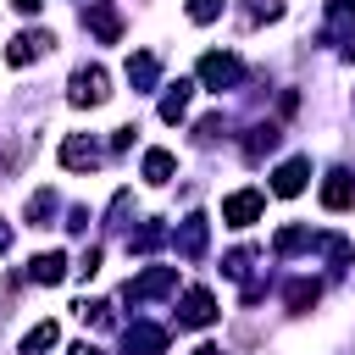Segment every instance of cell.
I'll use <instances>...</instances> for the list:
<instances>
[{
    "instance_id": "1",
    "label": "cell",
    "mask_w": 355,
    "mask_h": 355,
    "mask_svg": "<svg viewBox=\"0 0 355 355\" xmlns=\"http://www.w3.org/2000/svg\"><path fill=\"white\" fill-rule=\"evenodd\" d=\"M172 288H178V266H144L139 277H128L122 300H128V305H144V300H161V294H172Z\"/></svg>"
},
{
    "instance_id": "2",
    "label": "cell",
    "mask_w": 355,
    "mask_h": 355,
    "mask_svg": "<svg viewBox=\"0 0 355 355\" xmlns=\"http://www.w3.org/2000/svg\"><path fill=\"white\" fill-rule=\"evenodd\" d=\"M239 78H244V61H239V55H227V50H205V55H200V83H205V89L222 94V89H233Z\"/></svg>"
},
{
    "instance_id": "3",
    "label": "cell",
    "mask_w": 355,
    "mask_h": 355,
    "mask_svg": "<svg viewBox=\"0 0 355 355\" xmlns=\"http://www.w3.org/2000/svg\"><path fill=\"white\" fill-rule=\"evenodd\" d=\"M83 28H89L100 44H116V39H122V11H116V0H89V6H83Z\"/></svg>"
},
{
    "instance_id": "4",
    "label": "cell",
    "mask_w": 355,
    "mask_h": 355,
    "mask_svg": "<svg viewBox=\"0 0 355 355\" xmlns=\"http://www.w3.org/2000/svg\"><path fill=\"white\" fill-rule=\"evenodd\" d=\"M105 94H111L105 67H78V72H72V89H67V100H72V105H100Z\"/></svg>"
},
{
    "instance_id": "5",
    "label": "cell",
    "mask_w": 355,
    "mask_h": 355,
    "mask_svg": "<svg viewBox=\"0 0 355 355\" xmlns=\"http://www.w3.org/2000/svg\"><path fill=\"white\" fill-rule=\"evenodd\" d=\"M205 239H211V222H205L200 211H189V216L178 222V233H172V244H178L183 261H200V255H205Z\"/></svg>"
},
{
    "instance_id": "6",
    "label": "cell",
    "mask_w": 355,
    "mask_h": 355,
    "mask_svg": "<svg viewBox=\"0 0 355 355\" xmlns=\"http://www.w3.org/2000/svg\"><path fill=\"white\" fill-rule=\"evenodd\" d=\"M55 50V39L44 33V28H28V33H17L11 44H6V61L11 67H28V61H39V55H50Z\"/></svg>"
},
{
    "instance_id": "7",
    "label": "cell",
    "mask_w": 355,
    "mask_h": 355,
    "mask_svg": "<svg viewBox=\"0 0 355 355\" xmlns=\"http://www.w3.org/2000/svg\"><path fill=\"white\" fill-rule=\"evenodd\" d=\"M211 322H216L211 288H189V294L178 300V327H211Z\"/></svg>"
},
{
    "instance_id": "8",
    "label": "cell",
    "mask_w": 355,
    "mask_h": 355,
    "mask_svg": "<svg viewBox=\"0 0 355 355\" xmlns=\"http://www.w3.org/2000/svg\"><path fill=\"white\" fill-rule=\"evenodd\" d=\"M261 205H266L261 189H239V194L222 200V222H227V227H250V222L261 216Z\"/></svg>"
},
{
    "instance_id": "9",
    "label": "cell",
    "mask_w": 355,
    "mask_h": 355,
    "mask_svg": "<svg viewBox=\"0 0 355 355\" xmlns=\"http://www.w3.org/2000/svg\"><path fill=\"white\" fill-rule=\"evenodd\" d=\"M305 178H311V161H305V155H288V161L272 172V194H277V200H294V194L305 189Z\"/></svg>"
},
{
    "instance_id": "10",
    "label": "cell",
    "mask_w": 355,
    "mask_h": 355,
    "mask_svg": "<svg viewBox=\"0 0 355 355\" xmlns=\"http://www.w3.org/2000/svg\"><path fill=\"white\" fill-rule=\"evenodd\" d=\"M122 349H128V355H161V349H166V327H155V322H133V327L122 333Z\"/></svg>"
},
{
    "instance_id": "11",
    "label": "cell",
    "mask_w": 355,
    "mask_h": 355,
    "mask_svg": "<svg viewBox=\"0 0 355 355\" xmlns=\"http://www.w3.org/2000/svg\"><path fill=\"white\" fill-rule=\"evenodd\" d=\"M61 166H72V172H94V166H100V144H89L83 133H67V139H61Z\"/></svg>"
},
{
    "instance_id": "12",
    "label": "cell",
    "mask_w": 355,
    "mask_h": 355,
    "mask_svg": "<svg viewBox=\"0 0 355 355\" xmlns=\"http://www.w3.org/2000/svg\"><path fill=\"white\" fill-rule=\"evenodd\" d=\"M128 83H133V94H150V89L161 83V61H155L150 50H139V55H128Z\"/></svg>"
},
{
    "instance_id": "13",
    "label": "cell",
    "mask_w": 355,
    "mask_h": 355,
    "mask_svg": "<svg viewBox=\"0 0 355 355\" xmlns=\"http://www.w3.org/2000/svg\"><path fill=\"white\" fill-rule=\"evenodd\" d=\"M322 205L327 211H349L355 205V178L338 166V172H327V183H322Z\"/></svg>"
},
{
    "instance_id": "14",
    "label": "cell",
    "mask_w": 355,
    "mask_h": 355,
    "mask_svg": "<svg viewBox=\"0 0 355 355\" xmlns=\"http://www.w3.org/2000/svg\"><path fill=\"white\" fill-rule=\"evenodd\" d=\"M28 277H33V283H44V288H50V283H61V277H67V255H61V250L33 255V261H28Z\"/></svg>"
},
{
    "instance_id": "15",
    "label": "cell",
    "mask_w": 355,
    "mask_h": 355,
    "mask_svg": "<svg viewBox=\"0 0 355 355\" xmlns=\"http://www.w3.org/2000/svg\"><path fill=\"white\" fill-rule=\"evenodd\" d=\"M189 94H194V83H189V78L166 83V94H161V122H183V111H189Z\"/></svg>"
},
{
    "instance_id": "16",
    "label": "cell",
    "mask_w": 355,
    "mask_h": 355,
    "mask_svg": "<svg viewBox=\"0 0 355 355\" xmlns=\"http://www.w3.org/2000/svg\"><path fill=\"white\" fill-rule=\"evenodd\" d=\"M277 139H283V133H277V122H261V128H250V139H244V155H250V161H261L266 150H277Z\"/></svg>"
},
{
    "instance_id": "17",
    "label": "cell",
    "mask_w": 355,
    "mask_h": 355,
    "mask_svg": "<svg viewBox=\"0 0 355 355\" xmlns=\"http://www.w3.org/2000/svg\"><path fill=\"white\" fill-rule=\"evenodd\" d=\"M55 338H61V327H55V322H39V327L22 333V355H44V349H55Z\"/></svg>"
},
{
    "instance_id": "18",
    "label": "cell",
    "mask_w": 355,
    "mask_h": 355,
    "mask_svg": "<svg viewBox=\"0 0 355 355\" xmlns=\"http://www.w3.org/2000/svg\"><path fill=\"white\" fill-rule=\"evenodd\" d=\"M172 172H178L172 150H144V183H166Z\"/></svg>"
},
{
    "instance_id": "19",
    "label": "cell",
    "mask_w": 355,
    "mask_h": 355,
    "mask_svg": "<svg viewBox=\"0 0 355 355\" xmlns=\"http://www.w3.org/2000/svg\"><path fill=\"white\" fill-rule=\"evenodd\" d=\"M283 300H288V311H311V305L322 300V283H311V277H294Z\"/></svg>"
},
{
    "instance_id": "20",
    "label": "cell",
    "mask_w": 355,
    "mask_h": 355,
    "mask_svg": "<svg viewBox=\"0 0 355 355\" xmlns=\"http://www.w3.org/2000/svg\"><path fill=\"white\" fill-rule=\"evenodd\" d=\"M161 239H166V227H161V222H144V227H139V233L128 239V255H150V250H155Z\"/></svg>"
},
{
    "instance_id": "21",
    "label": "cell",
    "mask_w": 355,
    "mask_h": 355,
    "mask_svg": "<svg viewBox=\"0 0 355 355\" xmlns=\"http://www.w3.org/2000/svg\"><path fill=\"white\" fill-rule=\"evenodd\" d=\"M55 205H61V200H55V194H50V189H39V194H33V200H28V222H33V227H44V222H50V216H55Z\"/></svg>"
},
{
    "instance_id": "22",
    "label": "cell",
    "mask_w": 355,
    "mask_h": 355,
    "mask_svg": "<svg viewBox=\"0 0 355 355\" xmlns=\"http://www.w3.org/2000/svg\"><path fill=\"white\" fill-rule=\"evenodd\" d=\"M311 239H316L311 227H283V233H277V255H294V250H311Z\"/></svg>"
},
{
    "instance_id": "23",
    "label": "cell",
    "mask_w": 355,
    "mask_h": 355,
    "mask_svg": "<svg viewBox=\"0 0 355 355\" xmlns=\"http://www.w3.org/2000/svg\"><path fill=\"white\" fill-rule=\"evenodd\" d=\"M78 316H83L89 327H111V305H105V300H78Z\"/></svg>"
},
{
    "instance_id": "24",
    "label": "cell",
    "mask_w": 355,
    "mask_h": 355,
    "mask_svg": "<svg viewBox=\"0 0 355 355\" xmlns=\"http://www.w3.org/2000/svg\"><path fill=\"white\" fill-rule=\"evenodd\" d=\"M283 17V0H250V22H277Z\"/></svg>"
},
{
    "instance_id": "25",
    "label": "cell",
    "mask_w": 355,
    "mask_h": 355,
    "mask_svg": "<svg viewBox=\"0 0 355 355\" xmlns=\"http://www.w3.org/2000/svg\"><path fill=\"white\" fill-rule=\"evenodd\" d=\"M222 17V0H189V22H216Z\"/></svg>"
},
{
    "instance_id": "26",
    "label": "cell",
    "mask_w": 355,
    "mask_h": 355,
    "mask_svg": "<svg viewBox=\"0 0 355 355\" xmlns=\"http://www.w3.org/2000/svg\"><path fill=\"white\" fill-rule=\"evenodd\" d=\"M349 17H355V0H327V22L333 28H344Z\"/></svg>"
},
{
    "instance_id": "27",
    "label": "cell",
    "mask_w": 355,
    "mask_h": 355,
    "mask_svg": "<svg viewBox=\"0 0 355 355\" xmlns=\"http://www.w3.org/2000/svg\"><path fill=\"white\" fill-rule=\"evenodd\" d=\"M78 272H83V277H94V272H100V250H94V244L78 255Z\"/></svg>"
},
{
    "instance_id": "28",
    "label": "cell",
    "mask_w": 355,
    "mask_h": 355,
    "mask_svg": "<svg viewBox=\"0 0 355 355\" xmlns=\"http://www.w3.org/2000/svg\"><path fill=\"white\" fill-rule=\"evenodd\" d=\"M222 128H227V122H222V116H205V122H200V139H216V133H222Z\"/></svg>"
},
{
    "instance_id": "29",
    "label": "cell",
    "mask_w": 355,
    "mask_h": 355,
    "mask_svg": "<svg viewBox=\"0 0 355 355\" xmlns=\"http://www.w3.org/2000/svg\"><path fill=\"white\" fill-rule=\"evenodd\" d=\"M11 6H17L22 17H33V11H44V0H11Z\"/></svg>"
},
{
    "instance_id": "30",
    "label": "cell",
    "mask_w": 355,
    "mask_h": 355,
    "mask_svg": "<svg viewBox=\"0 0 355 355\" xmlns=\"http://www.w3.org/2000/svg\"><path fill=\"white\" fill-rule=\"evenodd\" d=\"M344 55H349V61H355V28H349V39H344Z\"/></svg>"
},
{
    "instance_id": "31",
    "label": "cell",
    "mask_w": 355,
    "mask_h": 355,
    "mask_svg": "<svg viewBox=\"0 0 355 355\" xmlns=\"http://www.w3.org/2000/svg\"><path fill=\"white\" fill-rule=\"evenodd\" d=\"M194 355H222V349H216V344H200V349H194Z\"/></svg>"
},
{
    "instance_id": "32",
    "label": "cell",
    "mask_w": 355,
    "mask_h": 355,
    "mask_svg": "<svg viewBox=\"0 0 355 355\" xmlns=\"http://www.w3.org/2000/svg\"><path fill=\"white\" fill-rule=\"evenodd\" d=\"M72 355H100V349H94V344H78V349H72Z\"/></svg>"
}]
</instances>
